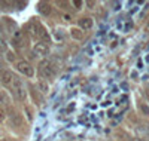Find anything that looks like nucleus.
Segmentation results:
<instances>
[{"instance_id": "f257e3e1", "label": "nucleus", "mask_w": 149, "mask_h": 141, "mask_svg": "<svg viewBox=\"0 0 149 141\" xmlns=\"http://www.w3.org/2000/svg\"><path fill=\"white\" fill-rule=\"evenodd\" d=\"M40 73H42L43 77L51 79V77H54V76H55L57 68L54 67V64H52L51 61H46V59H45V61L40 62Z\"/></svg>"}, {"instance_id": "f03ea898", "label": "nucleus", "mask_w": 149, "mask_h": 141, "mask_svg": "<svg viewBox=\"0 0 149 141\" xmlns=\"http://www.w3.org/2000/svg\"><path fill=\"white\" fill-rule=\"evenodd\" d=\"M0 79H2V83H3L5 86L12 88V86H14V83H15L17 76L12 73V71H9V70H3L2 73H0Z\"/></svg>"}, {"instance_id": "7ed1b4c3", "label": "nucleus", "mask_w": 149, "mask_h": 141, "mask_svg": "<svg viewBox=\"0 0 149 141\" xmlns=\"http://www.w3.org/2000/svg\"><path fill=\"white\" fill-rule=\"evenodd\" d=\"M12 91H14V95L18 100H24V98H26V86H24V83L18 77L15 79V83H14V86H12Z\"/></svg>"}, {"instance_id": "20e7f679", "label": "nucleus", "mask_w": 149, "mask_h": 141, "mask_svg": "<svg viewBox=\"0 0 149 141\" xmlns=\"http://www.w3.org/2000/svg\"><path fill=\"white\" fill-rule=\"evenodd\" d=\"M27 28H29L30 34L34 36V37H43V36H45V28H43L37 21H31V22L29 24Z\"/></svg>"}, {"instance_id": "39448f33", "label": "nucleus", "mask_w": 149, "mask_h": 141, "mask_svg": "<svg viewBox=\"0 0 149 141\" xmlns=\"http://www.w3.org/2000/svg\"><path fill=\"white\" fill-rule=\"evenodd\" d=\"M17 70H18L21 74H24V76H29V77H31V76L34 74L33 67L30 66L27 61H19V62H17Z\"/></svg>"}, {"instance_id": "423d86ee", "label": "nucleus", "mask_w": 149, "mask_h": 141, "mask_svg": "<svg viewBox=\"0 0 149 141\" xmlns=\"http://www.w3.org/2000/svg\"><path fill=\"white\" fill-rule=\"evenodd\" d=\"M33 52H34L36 55L45 57V55H48V54H49V46H48L46 43H43V42H39V43H36V45H34Z\"/></svg>"}, {"instance_id": "0eeeda50", "label": "nucleus", "mask_w": 149, "mask_h": 141, "mask_svg": "<svg viewBox=\"0 0 149 141\" xmlns=\"http://www.w3.org/2000/svg\"><path fill=\"white\" fill-rule=\"evenodd\" d=\"M79 27H81L82 30H90V28L93 27V19H91V18H84V19H81V21H79Z\"/></svg>"}, {"instance_id": "6e6552de", "label": "nucleus", "mask_w": 149, "mask_h": 141, "mask_svg": "<svg viewBox=\"0 0 149 141\" xmlns=\"http://www.w3.org/2000/svg\"><path fill=\"white\" fill-rule=\"evenodd\" d=\"M22 40H24L22 33H21V31H17V33L14 34V45L19 46V45H22Z\"/></svg>"}, {"instance_id": "1a4fd4ad", "label": "nucleus", "mask_w": 149, "mask_h": 141, "mask_svg": "<svg viewBox=\"0 0 149 141\" xmlns=\"http://www.w3.org/2000/svg\"><path fill=\"white\" fill-rule=\"evenodd\" d=\"M39 10L42 12V14H45V15H48L49 12H51V8H49L46 3H40V8H39Z\"/></svg>"}, {"instance_id": "9d476101", "label": "nucleus", "mask_w": 149, "mask_h": 141, "mask_svg": "<svg viewBox=\"0 0 149 141\" xmlns=\"http://www.w3.org/2000/svg\"><path fill=\"white\" fill-rule=\"evenodd\" d=\"M5 118H6V113H5V110H3L2 107H0V122H3Z\"/></svg>"}, {"instance_id": "9b49d317", "label": "nucleus", "mask_w": 149, "mask_h": 141, "mask_svg": "<svg viewBox=\"0 0 149 141\" xmlns=\"http://www.w3.org/2000/svg\"><path fill=\"white\" fill-rule=\"evenodd\" d=\"M6 100V94L5 92H0V102H3Z\"/></svg>"}, {"instance_id": "f8f14e48", "label": "nucleus", "mask_w": 149, "mask_h": 141, "mask_svg": "<svg viewBox=\"0 0 149 141\" xmlns=\"http://www.w3.org/2000/svg\"><path fill=\"white\" fill-rule=\"evenodd\" d=\"M2 141H8V140H2Z\"/></svg>"}]
</instances>
